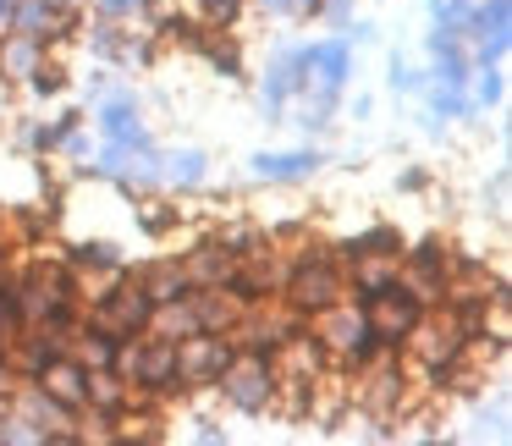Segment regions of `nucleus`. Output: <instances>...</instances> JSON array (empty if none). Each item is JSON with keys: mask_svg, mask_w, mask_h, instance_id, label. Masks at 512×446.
I'll return each mask as SVG.
<instances>
[{"mask_svg": "<svg viewBox=\"0 0 512 446\" xmlns=\"http://www.w3.org/2000/svg\"><path fill=\"white\" fill-rule=\"evenodd\" d=\"M314 166H320V155H259V160H254L259 177H276V182H287V177H309Z\"/></svg>", "mask_w": 512, "mask_h": 446, "instance_id": "39448f33", "label": "nucleus"}, {"mask_svg": "<svg viewBox=\"0 0 512 446\" xmlns=\"http://www.w3.org/2000/svg\"><path fill=\"white\" fill-rule=\"evenodd\" d=\"M413 320H419V303H413L408 298V292H397V287H391V292H380V298H369V331H391V336H397V331H413Z\"/></svg>", "mask_w": 512, "mask_h": 446, "instance_id": "f257e3e1", "label": "nucleus"}, {"mask_svg": "<svg viewBox=\"0 0 512 446\" xmlns=\"http://www.w3.org/2000/svg\"><path fill=\"white\" fill-rule=\"evenodd\" d=\"M292 298H298L303 309H325V303H336V276H331L325 265L298 270V281H292Z\"/></svg>", "mask_w": 512, "mask_h": 446, "instance_id": "f03ea898", "label": "nucleus"}, {"mask_svg": "<svg viewBox=\"0 0 512 446\" xmlns=\"http://www.w3.org/2000/svg\"><path fill=\"white\" fill-rule=\"evenodd\" d=\"M298 67H303V56H281L276 61V72H270V100H287V94L298 89Z\"/></svg>", "mask_w": 512, "mask_h": 446, "instance_id": "0eeeda50", "label": "nucleus"}, {"mask_svg": "<svg viewBox=\"0 0 512 446\" xmlns=\"http://www.w3.org/2000/svg\"><path fill=\"white\" fill-rule=\"evenodd\" d=\"M105 6H111V12H127V6H138V0H105Z\"/></svg>", "mask_w": 512, "mask_h": 446, "instance_id": "9b49d317", "label": "nucleus"}, {"mask_svg": "<svg viewBox=\"0 0 512 446\" xmlns=\"http://www.w3.org/2000/svg\"><path fill=\"white\" fill-rule=\"evenodd\" d=\"M226 391H232L237 408H265V397H270V375H265L259 364H248V369H237V375L226 380Z\"/></svg>", "mask_w": 512, "mask_h": 446, "instance_id": "7ed1b4c3", "label": "nucleus"}, {"mask_svg": "<svg viewBox=\"0 0 512 446\" xmlns=\"http://www.w3.org/2000/svg\"><path fill=\"white\" fill-rule=\"evenodd\" d=\"M50 386H56L61 397H72V402H78L83 391H89V386H83V375H78V369H56V375H50Z\"/></svg>", "mask_w": 512, "mask_h": 446, "instance_id": "9d476101", "label": "nucleus"}, {"mask_svg": "<svg viewBox=\"0 0 512 446\" xmlns=\"http://www.w3.org/2000/svg\"><path fill=\"white\" fill-rule=\"evenodd\" d=\"M105 133H111L116 144H138V138H144L138 133V111L133 105H111V111H105Z\"/></svg>", "mask_w": 512, "mask_h": 446, "instance_id": "423d86ee", "label": "nucleus"}, {"mask_svg": "<svg viewBox=\"0 0 512 446\" xmlns=\"http://www.w3.org/2000/svg\"><path fill=\"white\" fill-rule=\"evenodd\" d=\"M314 67V83H320V89H336V83L347 78V50L342 45H325V50H309V56H303Z\"/></svg>", "mask_w": 512, "mask_h": 446, "instance_id": "20e7f679", "label": "nucleus"}, {"mask_svg": "<svg viewBox=\"0 0 512 446\" xmlns=\"http://www.w3.org/2000/svg\"><path fill=\"white\" fill-rule=\"evenodd\" d=\"M166 177H177V182H199V177H204V160H199V155H177V160L166 166Z\"/></svg>", "mask_w": 512, "mask_h": 446, "instance_id": "1a4fd4ad", "label": "nucleus"}, {"mask_svg": "<svg viewBox=\"0 0 512 446\" xmlns=\"http://www.w3.org/2000/svg\"><path fill=\"white\" fill-rule=\"evenodd\" d=\"M116 320H122V325H144L149 320V292H122V298H116Z\"/></svg>", "mask_w": 512, "mask_h": 446, "instance_id": "6e6552de", "label": "nucleus"}]
</instances>
